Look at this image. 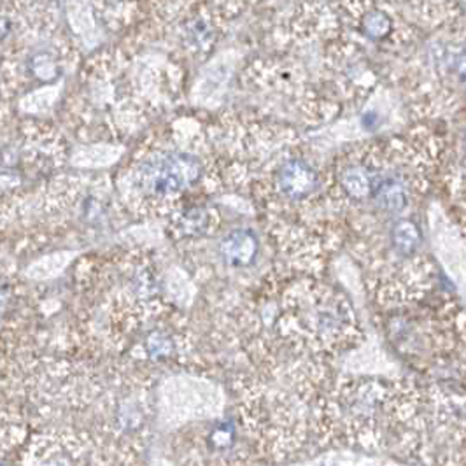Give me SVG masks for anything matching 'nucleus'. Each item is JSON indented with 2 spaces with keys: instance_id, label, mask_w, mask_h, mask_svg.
I'll list each match as a JSON object with an SVG mask.
<instances>
[{
  "instance_id": "nucleus-1",
  "label": "nucleus",
  "mask_w": 466,
  "mask_h": 466,
  "mask_svg": "<svg viewBox=\"0 0 466 466\" xmlns=\"http://www.w3.org/2000/svg\"><path fill=\"white\" fill-rule=\"evenodd\" d=\"M200 162L186 153H164L137 168V186L149 195L168 197L193 186L200 177Z\"/></svg>"
},
{
  "instance_id": "nucleus-2",
  "label": "nucleus",
  "mask_w": 466,
  "mask_h": 466,
  "mask_svg": "<svg viewBox=\"0 0 466 466\" xmlns=\"http://www.w3.org/2000/svg\"><path fill=\"white\" fill-rule=\"evenodd\" d=\"M277 186L289 200H303L318 186V174L303 159H289L277 174Z\"/></svg>"
},
{
  "instance_id": "nucleus-3",
  "label": "nucleus",
  "mask_w": 466,
  "mask_h": 466,
  "mask_svg": "<svg viewBox=\"0 0 466 466\" xmlns=\"http://www.w3.org/2000/svg\"><path fill=\"white\" fill-rule=\"evenodd\" d=\"M258 238L251 230H235L221 242V256L232 267H249L256 260Z\"/></svg>"
},
{
  "instance_id": "nucleus-4",
  "label": "nucleus",
  "mask_w": 466,
  "mask_h": 466,
  "mask_svg": "<svg viewBox=\"0 0 466 466\" xmlns=\"http://www.w3.org/2000/svg\"><path fill=\"white\" fill-rule=\"evenodd\" d=\"M433 60L443 74L454 76L466 85V49L458 44H435L432 49Z\"/></svg>"
},
{
  "instance_id": "nucleus-5",
  "label": "nucleus",
  "mask_w": 466,
  "mask_h": 466,
  "mask_svg": "<svg viewBox=\"0 0 466 466\" xmlns=\"http://www.w3.org/2000/svg\"><path fill=\"white\" fill-rule=\"evenodd\" d=\"M373 199L386 212L400 214L408 206V191L398 179L388 177L384 181H379L373 191Z\"/></svg>"
},
{
  "instance_id": "nucleus-6",
  "label": "nucleus",
  "mask_w": 466,
  "mask_h": 466,
  "mask_svg": "<svg viewBox=\"0 0 466 466\" xmlns=\"http://www.w3.org/2000/svg\"><path fill=\"white\" fill-rule=\"evenodd\" d=\"M421 228L412 219H400L391 228V244L401 256H412L421 247Z\"/></svg>"
},
{
  "instance_id": "nucleus-7",
  "label": "nucleus",
  "mask_w": 466,
  "mask_h": 466,
  "mask_svg": "<svg viewBox=\"0 0 466 466\" xmlns=\"http://www.w3.org/2000/svg\"><path fill=\"white\" fill-rule=\"evenodd\" d=\"M340 184L353 200H365L373 195L377 181L365 167H351L342 174Z\"/></svg>"
},
{
  "instance_id": "nucleus-8",
  "label": "nucleus",
  "mask_w": 466,
  "mask_h": 466,
  "mask_svg": "<svg viewBox=\"0 0 466 466\" xmlns=\"http://www.w3.org/2000/svg\"><path fill=\"white\" fill-rule=\"evenodd\" d=\"M357 25H359V30L365 34L366 39L375 41V43L386 39V37L392 32V28H395V21H392L391 16L377 8L363 11L362 14H359Z\"/></svg>"
},
{
  "instance_id": "nucleus-9",
  "label": "nucleus",
  "mask_w": 466,
  "mask_h": 466,
  "mask_svg": "<svg viewBox=\"0 0 466 466\" xmlns=\"http://www.w3.org/2000/svg\"><path fill=\"white\" fill-rule=\"evenodd\" d=\"M28 65H30L32 74L37 79H41V81H53L60 74V67L56 63L55 56L51 53H46V51H41V53L32 56Z\"/></svg>"
},
{
  "instance_id": "nucleus-10",
  "label": "nucleus",
  "mask_w": 466,
  "mask_h": 466,
  "mask_svg": "<svg viewBox=\"0 0 466 466\" xmlns=\"http://www.w3.org/2000/svg\"><path fill=\"white\" fill-rule=\"evenodd\" d=\"M212 442L218 447H226L232 442V430L230 428H219L212 435Z\"/></svg>"
},
{
  "instance_id": "nucleus-11",
  "label": "nucleus",
  "mask_w": 466,
  "mask_h": 466,
  "mask_svg": "<svg viewBox=\"0 0 466 466\" xmlns=\"http://www.w3.org/2000/svg\"><path fill=\"white\" fill-rule=\"evenodd\" d=\"M11 28H12L11 21H9L8 18H4V16H0V43L11 34Z\"/></svg>"
}]
</instances>
